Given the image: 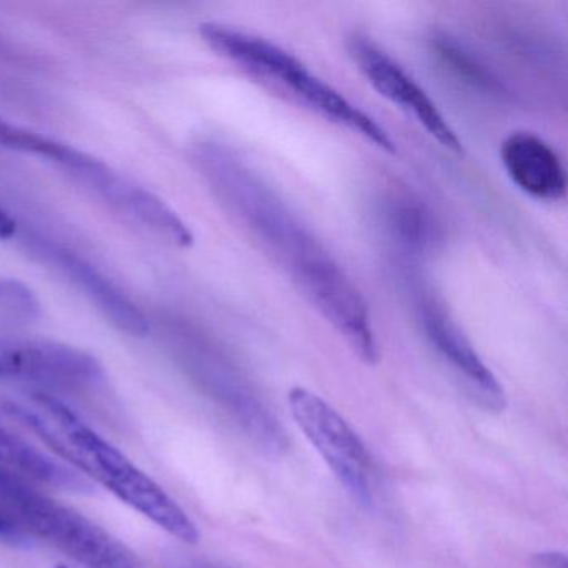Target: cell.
I'll return each instance as SVG.
<instances>
[{
	"mask_svg": "<svg viewBox=\"0 0 568 568\" xmlns=\"http://www.w3.org/2000/svg\"><path fill=\"white\" fill-rule=\"evenodd\" d=\"M2 408L69 462L75 474L98 481L172 537L197 544L201 531L187 511L64 402L44 392H32L28 397L2 402Z\"/></svg>",
	"mask_w": 568,
	"mask_h": 568,
	"instance_id": "cell-1",
	"label": "cell"
},
{
	"mask_svg": "<svg viewBox=\"0 0 568 568\" xmlns=\"http://www.w3.org/2000/svg\"><path fill=\"white\" fill-rule=\"evenodd\" d=\"M192 155L225 211L287 271L324 247L284 199L237 152L219 142L204 141L195 145Z\"/></svg>",
	"mask_w": 568,
	"mask_h": 568,
	"instance_id": "cell-2",
	"label": "cell"
},
{
	"mask_svg": "<svg viewBox=\"0 0 568 568\" xmlns=\"http://www.w3.org/2000/svg\"><path fill=\"white\" fill-rule=\"evenodd\" d=\"M0 511L19 530L48 541L84 567L144 568L141 558L111 531L4 467H0Z\"/></svg>",
	"mask_w": 568,
	"mask_h": 568,
	"instance_id": "cell-3",
	"label": "cell"
},
{
	"mask_svg": "<svg viewBox=\"0 0 568 568\" xmlns=\"http://www.w3.org/2000/svg\"><path fill=\"white\" fill-rule=\"evenodd\" d=\"M291 275L302 295L344 337L354 354L365 364H377L381 351L367 302L325 247L295 265Z\"/></svg>",
	"mask_w": 568,
	"mask_h": 568,
	"instance_id": "cell-4",
	"label": "cell"
},
{
	"mask_svg": "<svg viewBox=\"0 0 568 568\" xmlns=\"http://www.w3.org/2000/svg\"><path fill=\"white\" fill-rule=\"evenodd\" d=\"M287 400L295 424L345 490L365 504L372 501L374 462L357 432L331 404L308 388H292Z\"/></svg>",
	"mask_w": 568,
	"mask_h": 568,
	"instance_id": "cell-5",
	"label": "cell"
},
{
	"mask_svg": "<svg viewBox=\"0 0 568 568\" xmlns=\"http://www.w3.org/2000/svg\"><path fill=\"white\" fill-rule=\"evenodd\" d=\"M251 75L265 84L275 85L281 91L287 92L292 99L301 102L305 108L317 112L327 121L344 125L348 131L372 142L381 151L388 154L397 152L394 139L372 115L358 109L337 89L312 74L304 62L298 61L294 54L275 42H271L265 49Z\"/></svg>",
	"mask_w": 568,
	"mask_h": 568,
	"instance_id": "cell-6",
	"label": "cell"
},
{
	"mask_svg": "<svg viewBox=\"0 0 568 568\" xmlns=\"http://www.w3.org/2000/svg\"><path fill=\"white\" fill-rule=\"evenodd\" d=\"M65 174L101 197L109 207L161 241L179 248H187L194 244L191 229L164 199L119 174L101 159L82 152L81 158Z\"/></svg>",
	"mask_w": 568,
	"mask_h": 568,
	"instance_id": "cell-7",
	"label": "cell"
},
{
	"mask_svg": "<svg viewBox=\"0 0 568 568\" xmlns=\"http://www.w3.org/2000/svg\"><path fill=\"white\" fill-rule=\"evenodd\" d=\"M348 55L357 65L368 84L382 95L410 112L415 121L427 131L434 141L454 154H464V144L437 104L417 84L410 74L387 52L382 51L367 36L352 34L347 41Z\"/></svg>",
	"mask_w": 568,
	"mask_h": 568,
	"instance_id": "cell-8",
	"label": "cell"
},
{
	"mask_svg": "<svg viewBox=\"0 0 568 568\" xmlns=\"http://www.w3.org/2000/svg\"><path fill=\"white\" fill-rule=\"evenodd\" d=\"M0 381L84 390L104 381L98 358L72 345L0 337Z\"/></svg>",
	"mask_w": 568,
	"mask_h": 568,
	"instance_id": "cell-9",
	"label": "cell"
},
{
	"mask_svg": "<svg viewBox=\"0 0 568 568\" xmlns=\"http://www.w3.org/2000/svg\"><path fill=\"white\" fill-rule=\"evenodd\" d=\"M420 311L428 342L442 362L450 368L455 378L460 382L464 390L485 410H504L507 407L504 385L481 361L471 342L465 337L444 305L437 298L427 297L422 302Z\"/></svg>",
	"mask_w": 568,
	"mask_h": 568,
	"instance_id": "cell-10",
	"label": "cell"
},
{
	"mask_svg": "<svg viewBox=\"0 0 568 568\" xmlns=\"http://www.w3.org/2000/svg\"><path fill=\"white\" fill-rule=\"evenodd\" d=\"M34 252L41 261L54 265L79 291L84 292L91 304L118 331L131 337H148L151 325L141 308L84 257L52 242H36Z\"/></svg>",
	"mask_w": 568,
	"mask_h": 568,
	"instance_id": "cell-11",
	"label": "cell"
},
{
	"mask_svg": "<svg viewBox=\"0 0 568 568\" xmlns=\"http://www.w3.org/2000/svg\"><path fill=\"white\" fill-rule=\"evenodd\" d=\"M508 179L537 201L557 202L567 195V174L557 152L531 132H514L500 145Z\"/></svg>",
	"mask_w": 568,
	"mask_h": 568,
	"instance_id": "cell-12",
	"label": "cell"
},
{
	"mask_svg": "<svg viewBox=\"0 0 568 568\" xmlns=\"http://www.w3.org/2000/svg\"><path fill=\"white\" fill-rule=\"evenodd\" d=\"M0 467L21 475L26 480L48 485L58 490L74 494H91V481L85 480L75 470L59 464L54 458L38 450L26 438L0 424Z\"/></svg>",
	"mask_w": 568,
	"mask_h": 568,
	"instance_id": "cell-13",
	"label": "cell"
},
{
	"mask_svg": "<svg viewBox=\"0 0 568 568\" xmlns=\"http://www.w3.org/2000/svg\"><path fill=\"white\" fill-rule=\"evenodd\" d=\"M387 227L392 237L415 255H424L434 247L437 225L424 204L410 195H395L388 202Z\"/></svg>",
	"mask_w": 568,
	"mask_h": 568,
	"instance_id": "cell-14",
	"label": "cell"
},
{
	"mask_svg": "<svg viewBox=\"0 0 568 568\" xmlns=\"http://www.w3.org/2000/svg\"><path fill=\"white\" fill-rule=\"evenodd\" d=\"M434 49L442 64L448 71L454 72L458 79L470 84L471 88L490 92V94L501 91L500 82L495 79V75L454 39L447 38V36L434 39Z\"/></svg>",
	"mask_w": 568,
	"mask_h": 568,
	"instance_id": "cell-15",
	"label": "cell"
},
{
	"mask_svg": "<svg viewBox=\"0 0 568 568\" xmlns=\"http://www.w3.org/2000/svg\"><path fill=\"white\" fill-rule=\"evenodd\" d=\"M0 148L11 149V151L24 152V154L36 155V158L45 159L58 168H64L65 162L71 158L74 148L45 138L38 132L28 131L11 124L6 119L0 118Z\"/></svg>",
	"mask_w": 568,
	"mask_h": 568,
	"instance_id": "cell-16",
	"label": "cell"
},
{
	"mask_svg": "<svg viewBox=\"0 0 568 568\" xmlns=\"http://www.w3.org/2000/svg\"><path fill=\"white\" fill-rule=\"evenodd\" d=\"M39 315L41 304L24 282L0 277V325H28Z\"/></svg>",
	"mask_w": 568,
	"mask_h": 568,
	"instance_id": "cell-17",
	"label": "cell"
},
{
	"mask_svg": "<svg viewBox=\"0 0 568 568\" xmlns=\"http://www.w3.org/2000/svg\"><path fill=\"white\" fill-rule=\"evenodd\" d=\"M0 541L16 545V547H21V545H26V541H28L26 540L24 531L19 530L2 511H0Z\"/></svg>",
	"mask_w": 568,
	"mask_h": 568,
	"instance_id": "cell-18",
	"label": "cell"
},
{
	"mask_svg": "<svg viewBox=\"0 0 568 568\" xmlns=\"http://www.w3.org/2000/svg\"><path fill=\"white\" fill-rule=\"evenodd\" d=\"M535 568H567V557L561 551H544L534 558Z\"/></svg>",
	"mask_w": 568,
	"mask_h": 568,
	"instance_id": "cell-19",
	"label": "cell"
},
{
	"mask_svg": "<svg viewBox=\"0 0 568 568\" xmlns=\"http://www.w3.org/2000/svg\"><path fill=\"white\" fill-rule=\"evenodd\" d=\"M18 231V225L12 221V217H9L2 209H0V241H6V239H11L12 235Z\"/></svg>",
	"mask_w": 568,
	"mask_h": 568,
	"instance_id": "cell-20",
	"label": "cell"
},
{
	"mask_svg": "<svg viewBox=\"0 0 568 568\" xmlns=\"http://www.w3.org/2000/svg\"><path fill=\"white\" fill-rule=\"evenodd\" d=\"M58 568H71V567H64V565H61V567H58Z\"/></svg>",
	"mask_w": 568,
	"mask_h": 568,
	"instance_id": "cell-21",
	"label": "cell"
}]
</instances>
